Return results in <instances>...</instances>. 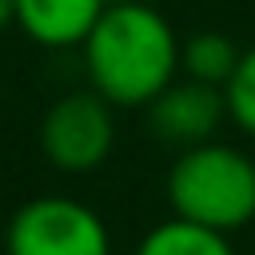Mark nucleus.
I'll list each match as a JSON object with an SVG mask.
<instances>
[{
	"instance_id": "obj_11",
	"label": "nucleus",
	"mask_w": 255,
	"mask_h": 255,
	"mask_svg": "<svg viewBox=\"0 0 255 255\" xmlns=\"http://www.w3.org/2000/svg\"><path fill=\"white\" fill-rule=\"evenodd\" d=\"M108 4H124V0H108Z\"/></svg>"
},
{
	"instance_id": "obj_4",
	"label": "nucleus",
	"mask_w": 255,
	"mask_h": 255,
	"mask_svg": "<svg viewBox=\"0 0 255 255\" xmlns=\"http://www.w3.org/2000/svg\"><path fill=\"white\" fill-rule=\"evenodd\" d=\"M116 108L100 92H68L40 120V151L68 175L96 171L116 147Z\"/></svg>"
},
{
	"instance_id": "obj_9",
	"label": "nucleus",
	"mask_w": 255,
	"mask_h": 255,
	"mask_svg": "<svg viewBox=\"0 0 255 255\" xmlns=\"http://www.w3.org/2000/svg\"><path fill=\"white\" fill-rule=\"evenodd\" d=\"M223 104H227V120L255 139V44L239 52L235 72L223 84Z\"/></svg>"
},
{
	"instance_id": "obj_8",
	"label": "nucleus",
	"mask_w": 255,
	"mask_h": 255,
	"mask_svg": "<svg viewBox=\"0 0 255 255\" xmlns=\"http://www.w3.org/2000/svg\"><path fill=\"white\" fill-rule=\"evenodd\" d=\"M239 44L227 36V32H195L179 44V76L187 80H199V84H211V88H223L239 64Z\"/></svg>"
},
{
	"instance_id": "obj_5",
	"label": "nucleus",
	"mask_w": 255,
	"mask_h": 255,
	"mask_svg": "<svg viewBox=\"0 0 255 255\" xmlns=\"http://www.w3.org/2000/svg\"><path fill=\"white\" fill-rule=\"evenodd\" d=\"M147 128L159 143L167 147H195L215 139L219 124L227 120V104H223V88L199 84V80H171L147 108Z\"/></svg>"
},
{
	"instance_id": "obj_7",
	"label": "nucleus",
	"mask_w": 255,
	"mask_h": 255,
	"mask_svg": "<svg viewBox=\"0 0 255 255\" xmlns=\"http://www.w3.org/2000/svg\"><path fill=\"white\" fill-rule=\"evenodd\" d=\"M135 255H235V251L223 231L171 215L167 223H155L135 243Z\"/></svg>"
},
{
	"instance_id": "obj_3",
	"label": "nucleus",
	"mask_w": 255,
	"mask_h": 255,
	"mask_svg": "<svg viewBox=\"0 0 255 255\" xmlns=\"http://www.w3.org/2000/svg\"><path fill=\"white\" fill-rule=\"evenodd\" d=\"M4 255H112V235L96 207L72 195H36L12 211Z\"/></svg>"
},
{
	"instance_id": "obj_1",
	"label": "nucleus",
	"mask_w": 255,
	"mask_h": 255,
	"mask_svg": "<svg viewBox=\"0 0 255 255\" xmlns=\"http://www.w3.org/2000/svg\"><path fill=\"white\" fill-rule=\"evenodd\" d=\"M179 36L147 0L108 4L80 44L92 92L112 108H147L179 76Z\"/></svg>"
},
{
	"instance_id": "obj_2",
	"label": "nucleus",
	"mask_w": 255,
	"mask_h": 255,
	"mask_svg": "<svg viewBox=\"0 0 255 255\" xmlns=\"http://www.w3.org/2000/svg\"><path fill=\"white\" fill-rule=\"evenodd\" d=\"M167 203L179 219L231 235L255 219V159L219 139L183 147L167 171Z\"/></svg>"
},
{
	"instance_id": "obj_10",
	"label": "nucleus",
	"mask_w": 255,
	"mask_h": 255,
	"mask_svg": "<svg viewBox=\"0 0 255 255\" xmlns=\"http://www.w3.org/2000/svg\"><path fill=\"white\" fill-rule=\"evenodd\" d=\"M8 24H16V0H0V32Z\"/></svg>"
},
{
	"instance_id": "obj_6",
	"label": "nucleus",
	"mask_w": 255,
	"mask_h": 255,
	"mask_svg": "<svg viewBox=\"0 0 255 255\" xmlns=\"http://www.w3.org/2000/svg\"><path fill=\"white\" fill-rule=\"evenodd\" d=\"M108 0H16V28L40 48H80Z\"/></svg>"
}]
</instances>
